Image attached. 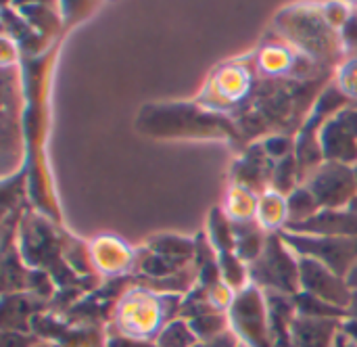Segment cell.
<instances>
[{"instance_id":"cell-1","label":"cell","mask_w":357,"mask_h":347,"mask_svg":"<svg viewBox=\"0 0 357 347\" xmlns=\"http://www.w3.org/2000/svg\"><path fill=\"white\" fill-rule=\"evenodd\" d=\"M282 243L301 258H312L345 279L357 264V239L345 237H310L297 232H282Z\"/></svg>"},{"instance_id":"cell-2","label":"cell","mask_w":357,"mask_h":347,"mask_svg":"<svg viewBox=\"0 0 357 347\" xmlns=\"http://www.w3.org/2000/svg\"><path fill=\"white\" fill-rule=\"evenodd\" d=\"M253 279L282 295H297L299 293V262L291 258L287 245L278 237H270L264 251L255 258L251 268Z\"/></svg>"},{"instance_id":"cell-3","label":"cell","mask_w":357,"mask_h":347,"mask_svg":"<svg viewBox=\"0 0 357 347\" xmlns=\"http://www.w3.org/2000/svg\"><path fill=\"white\" fill-rule=\"evenodd\" d=\"M307 191L316 197L322 209H341L345 205L349 207L357 197L356 170L328 161L316 170Z\"/></svg>"},{"instance_id":"cell-4","label":"cell","mask_w":357,"mask_h":347,"mask_svg":"<svg viewBox=\"0 0 357 347\" xmlns=\"http://www.w3.org/2000/svg\"><path fill=\"white\" fill-rule=\"evenodd\" d=\"M299 283H301L303 293H307L320 302H326L345 312L351 306L354 291L347 285V281L337 276L333 270H328L318 260H312V258L299 260Z\"/></svg>"},{"instance_id":"cell-5","label":"cell","mask_w":357,"mask_h":347,"mask_svg":"<svg viewBox=\"0 0 357 347\" xmlns=\"http://www.w3.org/2000/svg\"><path fill=\"white\" fill-rule=\"evenodd\" d=\"M232 325L249 341V347H272L270 344V316L268 304L257 289H247L236 295L232 310Z\"/></svg>"},{"instance_id":"cell-6","label":"cell","mask_w":357,"mask_h":347,"mask_svg":"<svg viewBox=\"0 0 357 347\" xmlns=\"http://www.w3.org/2000/svg\"><path fill=\"white\" fill-rule=\"evenodd\" d=\"M289 232L297 235H310V237H345L357 239V214L351 209H320L316 216H312L305 222L299 224H287Z\"/></svg>"},{"instance_id":"cell-7","label":"cell","mask_w":357,"mask_h":347,"mask_svg":"<svg viewBox=\"0 0 357 347\" xmlns=\"http://www.w3.org/2000/svg\"><path fill=\"white\" fill-rule=\"evenodd\" d=\"M341 331L339 320L333 318H307L295 316L291 325L293 347H333Z\"/></svg>"},{"instance_id":"cell-8","label":"cell","mask_w":357,"mask_h":347,"mask_svg":"<svg viewBox=\"0 0 357 347\" xmlns=\"http://www.w3.org/2000/svg\"><path fill=\"white\" fill-rule=\"evenodd\" d=\"M320 149L322 155L333 163H356L357 161V138L345 130L337 119L328 121L320 134Z\"/></svg>"},{"instance_id":"cell-9","label":"cell","mask_w":357,"mask_h":347,"mask_svg":"<svg viewBox=\"0 0 357 347\" xmlns=\"http://www.w3.org/2000/svg\"><path fill=\"white\" fill-rule=\"evenodd\" d=\"M297 314L299 316H307V318H333V320H341L347 312L341 308H335L326 302H320L307 293H297L293 297Z\"/></svg>"},{"instance_id":"cell-10","label":"cell","mask_w":357,"mask_h":347,"mask_svg":"<svg viewBox=\"0 0 357 347\" xmlns=\"http://www.w3.org/2000/svg\"><path fill=\"white\" fill-rule=\"evenodd\" d=\"M320 209H322L320 203L316 201V197H314L307 189L295 191V193L291 195V199H289V209H287L289 222H287V224L305 222V220H310L312 216H316Z\"/></svg>"},{"instance_id":"cell-11","label":"cell","mask_w":357,"mask_h":347,"mask_svg":"<svg viewBox=\"0 0 357 347\" xmlns=\"http://www.w3.org/2000/svg\"><path fill=\"white\" fill-rule=\"evenodd\" d=\"M197 335L186 323H172L159 335V347H195Z\"/></svg>"},{"instance_id":"cell-12","label":"cell","mask_w":357,"mask_h":347,"mask_svg":"<svg viewBox=\"0 0 357 347\" xmlns=\"http://www.w3.org/2000/svg\"><path fill=\"white\" fill-rule=\"evenodd\" d=\"M224 325H226L224 318L218 316V314H201V316H197V318L190 323L195 335L201 337V339H207V341H211V339H215L218 335L226 333V331H224Z\"/></svg>"},{"instance_id":"cell-13","label":"cell","mask_w":357,"mask_h":347,"mask_svg":"<svg viewBox=\"0 0 357 347\" xmlns=\"http://www.w3.org/2000/svg\"><path fill=\"white\" fill-rule=\"evenodd\" d=\"M222 268H224V276H226V281H228L230 285L238 287V285L245 281V272H243L241 262H238L232 253H228V251L222 253Z\"/></svg>"},{"instance_id":"cell-14","label":"cell","mask_w":357,"mask_h":347,"mask_svg":"<svg viewBox=\"0 0 357 347\" xmlns=\"http://www.w3.org/2000/svg\"><path fill=\"white\" fill-rule=\"evenodd\" d=\"M31 346V339L21 335V333H10V331H4L2 335V347H29Z\"/></svg>"},{"instance_id":"cell-15","label":"cell","mask_w":357,"mask_h":347,"mask_svg":"<svg viewBox=\"0 0 357 347\" xmlns=\"http://www.w3.org/2000/svg\"><path fill=\"white\" fill-rule=\"evenodd\" d=\"M335 119H337L345 130H349V132L357 138V111H343V113H339Z\"/></svg>"},{"instance_id":"cell-16","label":"cell","mask_w":357,"mask_h":347,"mask_svg":"<svg viewBox=\"0 0 357 347\" xmlns=\"http://www.w3.org/2000/svg\"><path fill=\"white\" fill-rule=\"evenodd\" d=\"M266 149H268L270 155L280 157V155H284L289 151V140L287 138H272V140H268Z\"/></svg>"},{"instance_id":"cell-17","label":"cell","mask_w":357,"mask_h":347,"mask_svg":"<svg viewBox=\"0 0 357 347\" xmlns=\"http://www.w3.org/2000/svg\"><path fill=\"white\" fill-rule=\"evenodd\" d=\"M107 347H159V346H153V344H146V341H136V339L117 337V339H111V344H109Z\"/></svg>"},{"instance_id":"cell-18","label":"cell","mask_w":357,"mask_h":347,"mask_svg":"<svg viewBox=\"0 0 357 347\" xmlns=\"http://www.w3.org/2000/svg\"><path fill=\"white\" fill-rule=\"evenodd\" d=\"M207 347H236V339L230 333H222L215 339L207 341Z\"/></svg>"},{"instance_id":"cell-19","label":"cell","mask_w":357,"mask_h":347,"mask_svg":"<svg viewBox=\"0 0 357 347\" xmlns=\"http://www.w3.org/2000/svg\"><path fill=\"white\" fill-rule=\"evenodd\" d=\"M341 333L347 335L354 344L357 346V320L354 318H347L345 323H341Z\"/></svg>"},{"instance_id":"cell-20","label":"cell","mask_w":357,"mask_h":347,"mask_svg":"<svg viewBox=\"0 0 357 347\" xmlns=\"http://www.w3.org/2000/svg\"><path fill=\"white\" fill-rule=\"evenodd\" d=\"M333 347H357L347 335H343L341 331H339V335H337V339H335V346Z\"/></svg>"},{"instance_id":"cell-21","label":"cell","mask_w":357,"mask_h":347,"mask_svg":"<svg viewBox=\"0 0 357 347\" xmlns=\"http://www.w3.org/2000/svg\"><path fill=\"white\" fill-rule=\"evenodd\" d=\"M347 316L357 320V291H354V297H351V306H349V310H347Z\"/></svg>"},{"instance_id":"cell-22","label":"cell","mask_w":357,"mask_h":347,"mask_svg":"<svg viewBox=\"0 0 357 347\" xmlns=\"http://www.w3.org/2000/svg\"><path fill=\"white\" fill-rule=\"evenodd\" d=\"M347 285L351 287V291H357V264L354 266V270L349 272V276H347Z\"/></svg>"},{"instance_id":"cell-23","label":"cell","mask_w":357,"mask_h":347,"mask_svg":"<svg viewBox=\"0 0 357 347\" xmlns=\"http://www.w3.org/2000/svg\"><path fill=\"white\" fill-rule=\"evenodd\" d=\"M349 209L354 212V214H357V197L351 201V205H349Z\"/></svg>"},{"instance_id":"cell-24","label":"cell","mask_w":357,"mask_h":347,"mask_svg":"<svg viewBox=\"0 0 357 347\" xmlns=\"http://www.w3.org/2000/svg\"><path fill=\"white\" fill-rule=\"evenodd\" d=\"M354 170H356V178H357V165H356V168H354Z\"/></svg>"},{"instance_id":"cell-25","label":"cell","mask_w":357,"mask_h":347,"mask_svg":"<svg viewBox=\"0 0 357 347\" xmlns=\"http://www.w3.org/2000/svg\"><path fill=\"white\" fill-rule=\"evenodd\" d=\"M38 347H52V346H38Z\"/></svg>"},{"instance_id":"cell-26","label":"cell","mask_w":357,"mask_h":347,"mask_svg":"<svg viewBox=\"0 0 357 347\" xmlns=\"http://www.w3.org/2000/svg\"><path fill=\"white\" fill-rule=\"evenodd\" d=\"M195 347H207V346H195Z\"/></svg>"}]
</instances>
